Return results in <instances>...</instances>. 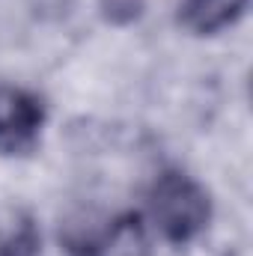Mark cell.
Returning a JSON list of instances; mask_svg holds the SVG:
<instances>
[{"label": "cell", "mask_w": 253, "mask_h": 256, "mask_svg": "<svg viewBox=\"0 0 253 256\" xmlns=\"http://www.w3.org/2000/svg\"><path fill=\"white\" fill-rule=\"evenodd\" d=\"M149 220L170 244H190L212 224V196L185 170H164L146 194Z\"/></svg>", "instance_id": "cell-1"}, {"label": "cell", "mask_w": 253, "mask_h": 256, "mask_svg": "<svg viewBox=\"0 0 253 256\" xmlns=\"http://www.w3.org/2000/svg\"><path fill=\"white\" fill-rule=\"evenodd\" d=\"M248 3L250 0H182L179 21L194 36H214L232 27L248 12Z\"/></svg>", "instance_id": "cell-4"}, {"label": "cell", "mask_w": 253, "mask_h": 256, "mask_svg": "<svg viewBox=\"0 0 253 256\" xmlns=\"http://www.w3.org/2000/svg\"><path fill=\"white\" fill-rule=\"evenodd\" d=\"M98 12L108 24L114 27H128L143 18L146 0H98Z\"/></svg>", "instance_id": "cell-6"}, {"label": "cell", "mask_w": 253, "mask_h": 256, "mask_svg": "<svg viewBox=\"0 0 253 256\" xmlns=\"http://www.w3.org/2000/svg\"><path fill=\"white\" fill-rule=\"evenodd\" d=\"M48 104L39 92L24 86H0V155L21 158L36 152Z\"/></svg>", "instance_id": "cell-2"}, {"label": "cell", "mask_w": 253, "mask_h": 256, "mask_svg": "<svg viewBox=\"0 0 253 256\" xmlns=\"http://www.w3.org/2000/svg\"><path fill=\"white\" fill-rule=\"evenodd\" d=\"M42 232L30 214H18L6 230H0V256H39Z\"/></svg>", "instance_id": "cell-5"}, {"label": "cell", "mask_w": 253, "mask_h": 256, "mask_svg": "<svg viewBox=\"0 0 253 256\" xmlns=\"http://www.w3.org/2000/svg\"><path fill=\"white\" fill-rule=\"evenodd\" d=\"M66 248L72 256H152V238L140 212H122L98 232H68Z\"/></svg>", "instance_id": "cell-3"}]
</instances>
